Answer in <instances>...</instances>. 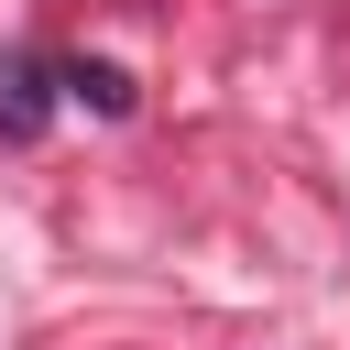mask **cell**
<instances>
[{
    "label": "cell",
    "mask_w": 350,
    "mask_h": 350,
    "mask_svg": "<svg viewBox=\"0 0 350 350\" xmlns=\"http://www.w3.org/2000/svg\"><path fill=\"white\" fill-rule=\"evenodd\" d=\"M44 77H55L44 55H22V44L0 55V142H33V131H44V109H55V88H44Z\"/></svg>",
    "instance_id": "1"
},
{
    "label": "cell",
    "mask_w": 350,
    "mask_h": 350,
    "mask_svg": "<svg viewBox=\"0 0 350 350\" xmlns=\"http://www.w3.org/2000/svg\"><path fill=\"white\" fill-rule=\"evenodd\" d=\"M55 77H66V88H77V98H88L98 120H131V77H120V66H98V55H77V66H55Z\"/></svg>",
    "instance_id": "2"
}]
</instances>
